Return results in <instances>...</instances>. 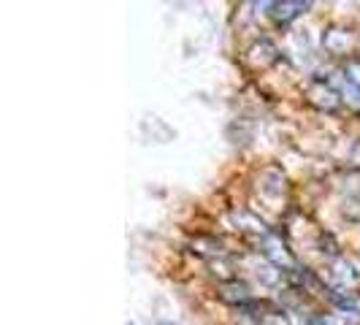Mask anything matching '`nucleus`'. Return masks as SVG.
<instances>
[{
    "label": "nucleus",
    "mask_w": 360,
    "mask_h": 325,
    "mask_svg": "<svg viewBox=\"0 0 360 325\" xmlns=\"http://www.w3.org/2000/svg\"><path fill=\"white\" fill-rule=\"evenodd\" d=\"M263 257L271 260L274 266H279V269H290L292 266V255L285 250V244H279L274 236H263Z\"/></svg>",
    "instance_id": "f257e3e1"
},
{
    "label": "nucleus",
    "mask_w": 360,
    "mask_h": 325,
    "mask_svg": "<svg viewBox=\"0 0 360 325\" xmlns=\"http://www.w3.org/2000/svg\"><path fill=\"white\" fill-rule=\"evenodd\" d=\"M269 8H274L271 14H274V19H276V22L288 25L290 19H295L301 11H307L309 3H271Z\"/></svg>",
    "instance_id": "f03ea898"
},
{
    "label": "nucleus",
    "mask_w": 360,
    "mask_h": 325,
    "mask_svg": "<svg viewBox=\"0 0 360 325\" xmlns=\"http://www.w3.org/2000/svg\"><path fill=\"white\" fill-rule=\"evenodd\" d=\"M333 274L342 279L347 288H352V285H355V282L360 279L358 274H355V269H352V263H347V260H339V263L333 266Z\"/></svg>",
    "instance_id": "7ed1b4c3"
},
{
    "label": "nucleus",
    "mask_w": 360,
    "mask_h": 325,
    "mask_svg": "<svg viewBox=\"0 0 360 325\" xmlns=\"http://www.w3.org/2000/svg\"><path fill=\"white\" fill-rule=\"evenodd\" d=\"M344 82H347L349 90L360 95V65L358 63H349V65L344 68Z\"/></svg>",
    "instance_id": "20e7f679"
},
{
    "label": "nucleus",
    "mask_w": 360,
    "mask_h": 325,
    "mask_svg": "<svg viewBox=\"0 0 360 325\" xmlns=\"http://www.w3.org/2000/svg\"><path fill=\"white\" fill-rule=\"evenodd\" d=\"M260 325H290V320H288V314L274 312V314H266V317L260 320Z\"/></svg>",
    "instance_id": "39448f33"
},
{
    "label": "nucleus",
    "mask_w": 360,
    "mask_h": 325,
    "mask_svg": "<svg viewBox=\"0 0 360 325\" xmlns=\"http://www.w3.org/2000/svg\"><path fill=\"white\" fill-rule=\"evenodd\" d=\"M241 325H260V323H252V320H244Z\"/></svg>",
    "instance_id": "423d86ee"
},
{
    "label": "nucleus",
    "mask_w": 360,
    "mask_h": 325,
    "mask_svg": "<svg viewBox=\"0 0 360 325\" xmlns=\"http://www.w3.org/2000/svg\"><path fill=\"white\" fill-rule=\"evenodd\" d=\"M158 325H174V323H158Z\"/></svg>",
    "instance_id": "0eeeda50"
}]
</instances>
